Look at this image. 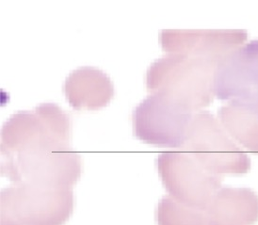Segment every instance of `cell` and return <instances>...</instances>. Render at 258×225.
I'll use <instances>...</instances> for the list:
<instances>
[{
    "instance_id": "1",
    "label": "cell",
    "mask_w": 258,
    "mask_h": 225,
    "mask_svg": "<svg viewBox=\"0 0 258 225\" xmlns=\"http://www.w3.org/2000/svg\"><path fill=\"white\" fill-rule=\"evenodd\" d=\"M1 175L13 184L72 188L82 162L70 137L51 129L36 111H18L1 128Z\"/></svg>"
},
{
    "instance_id": "2",
    "label": "cell",
    "mask_w": 258,
    "mask_h": 225,
    "mask_svg": "<svg viewBox=\"0 0 258 225\" xmlns=\"http://www.w3.org/2000/svg\"><path fill=\"white\" fill-rule=\"evenodd\" d=\"M218 62L183 54H168L155 60L146 73L151 93H162L198 111L209 106Z\"/></svg>"
},
{
    "instance_id": "3",
    "label": "cell",
    "mask_w": 258,
    "mask_h": 225,
    "mask_svg": "<svg viewBox=\"0 0 258 225\" xmlns=\"http://www.w3.org/2000/svg\"><path fill=\"white\" fill-rule=\"evenodd\" d=\"M74 205L72 188L13 184L1 189L0 225H64Z\"/></svg>"
},
{
    "instance_id": "4",
    "label": "cell",
    "mask_w": 258,
    "mask_h": 225,
    "mask_svg": "<svg viewBox=\"0 0 258 225\" xmlns=\"http://www.w3.org/2000/svg\"><path fill=\"white\" fill-rule=\"evenodd\" d=\"M182 150L215 175H243L251 169L248 155L231 139L209 111L194 114Z\"/></svg>"
},
{
    "instance_id": "5",
    "label": "cell",
    "mask_w": 258,
    "mask_h": 225,
    "mask_svg": "<svg viewBox=\"0 0 258 225\" xmlns=\"http://www.w3.org/2000/svg\"><path fill=\"white\" fill-rule=\"evenodd\" d=\"M194 111L162 93H152L132 114L133 132L146 144L182 148Z\"/></svg>"
},
{
    "instance_id": "6",
    "label": "cell",
    "mask_w": 258,
    "mask_h": 225,
    "mask_svg": "<svg viewBox=\"0 0 258 225\" xmlns=\"http://www.w3.org/2000/svg\"><path fill=\"white\" fill-rule=\"evenodd\" d=\"M157 167L170 196L189 206L207 211L221 189L223 176L209 172L183 150L159 154Z\"/></svg>"
},
{
    "instance_id": "7",
    "label": "cell",
    "mask_w": 258,
    "mask_h": 225,
    "mask_svg": "<svg viewBox=\"0 0 258 225\" xmlns=\"http://www.w3.org/2000/svg\"><path fill=\"white\" fill-rule=\"evenodd\" d=\"M248 38L246 29H163L162 48L169 54H183L219 62Z\"/></svg>"
},
{
    "instance_id": "8",
    "label": "cell",
    "mask_w": 258,
    "mask_h": 225,
    "mask_svg": "<svg viewBox=\"0 0 258 225\" xmlns=\"http://www.w3.org/2000/svg\"><path fill=\"white\" fill-rule=\"evenodd\" d=\"M258 89V40L238 46L216 68L213 91L222 100H233Z\"/></svg>"
},
{
    "instance_id": "9",
    "label": "cell",
    "mask_w": 258,
    "mask_h": 225,
    "mask_svg": "<svg viewBox=\"0 0 258 225\" xmlns=\"http://www.w3.org/2000/svg\"><path fill=\"white\" fill-rule=\"evenodd\" d=\"M66 100L76 110H98L114 97L113 82L108 74L91 66H82L68 74L63 86Z\"/></svg>"
},
{
    "instance_id": "10",
    "label": "cell",
    "mask_w": 258,
    "mask_h": 225,
    "mask_svg": "<svg viewBox=\"0 0 258 225\" xmlns=\"http://www.w3.org/2000/svg\"><path fill=\"white\" fill-rule=\"evenodd\" d=\"M208 225H253L258 221V195L249 188H221L207 209Z\"/></svg>"
},
{
    "instance_id": "11",
    "label": "cell",
    "mask_w": 258,
    "mask_h": 225,
    "mask_svg": "<svg viewBox=\"0 0 258 225\" xmlns=\"http://www.w3.org/2000/svg\"><path fill=\"white\" fill-rule=\"evenodd\" d=\"M223 128L249 151L258 154V118L248 109L230 101L218 110Z\"/></svg>"
},
{
    "instance_id": "12",
    "label": "cell",
    "mask_w": 258,
    "mask_h": 225,
    "mask_svg": "<svg viewBox=\"0 0 258 225\" xmlns=\"http://www.w3.org/2000/svg\"><path fill=\"white\" fill-rule=\"evenodd\" d=\"M156 219L158 225H208L207 211L181 203L170 195L159 201Z\"/></svg>"
},
{
    "instance_id": "13",
    "label": "cell",
    "mask_w": 258,
    "mask_h": 225,
    "mask_svg": "<svg viewBox=\"0 0 258 225\" xmlns=\"http://www.w3.org/2000/svg\"><path fill=\"white\" fill-rule=\"evenodd\" d=\"M230 101L234 102L237 105L243 107L244 109H248L258 118V89H255L237 99H233Z\"/></svg>"
}]
</instances>
